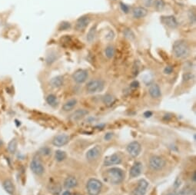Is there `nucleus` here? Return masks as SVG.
<instances>
[{
    "instance_id": "nucleus-14",
    "label": "nucleus",
    "mask_w": 196,
    "mask_h": 195,
    "mask_svg": "<svg viewBox=\"0 0 196 195\" xmlns=\"http://www.w3.org/2000/svg\"><path fill=\"white\" fill-rule=\"evenodd\" d=\"M102 153V148L99 145L93 147L86 153V158L89 160H93L97 159Z\"/></svg>"
},
{
    "instance_id": "nucleus-45",
    "label": "nucleus",
    "mask_w": 196,
    "mask_h": 195,
    "mask_svg": "<svg viewBox=\"0 0 196 195\" xmlns=\"http://www.w3.org/2000/svg\"><path fill=\"white\" fill-rule=\"evenodd\" d=\"M2 145V142H1V141H0V145Z\"/></svg>"
},
{
    "instance_id": "nucleus-10",
    "label": "nucleus",
    "mask_w": 196,
    "mask_h": 195,
    "mask_svg": "<svg viewBox=\"0 0 196 195\" xmlns=\"http://www.w3.org/2000/svg\"><path fill=\"white\" fill-rule=\"evenodd\" d=\"M126 150L129 155H131L133 158H136L140 154L142 147L138 141H132L130 144H128Z\"/></svg>"
},
{
    "instance_id": "nucleus-12",
    "label": "nucleus",
    "mask_w": 196,
    "mask_h": 195,
    "mask_svg": "<svg viewBox=\"0 0 196 195\" xmlns=\"http://www.w3.org/2000/svg\"><path fill=\"white\" fill-rule=\"evenodd\" d=\"M69 141V137L66 134H61L56 135L52 140V144L56 147H63L68 144Z\"/></svg>"
},
{
    "instance_id": "nucleus-41",
    "label": "nucleus",
    "mask_w": 196,
    "mask_h": 195,
    "mask_svg": "<svg viewBox=\"0 0 196 195\" xmlns=\"http://www.w3.org/2000/svg\"><path fill=\"white\" fill-rule=\"evenodd\" d=\"M144 115L146 118H149V117H151L152 115V113L151 112H146L144 114Z\"/></svg>"
},
{
    "instance_id": "nucleus-9",
    "label": "nucleus",
    "mask_w": 196,
    "mask_h": 195,
    "mask_svg": "<svg viewBox=\"0 0 196 195\" xmlns=\"http://www.w3.org/2000/svg\"><path fill=\"white\" fill-rule=\"evenodd\" d=\"M161 22L165 26L174 29L179 26V22L175 16H164L161 17Z\"/></svg>"
},
{
    "instance_id": "nucleus-38",
    "label": "nucleus",
    "mask_w": 196,
    "mask_h": 195,
    "mask_svg": "<svg viewBox=\"0 0 196 195\" xmlns=\"http://www.w3.org/2000/svg\"><path fill=\"white\" fill-rule=\"evenodd\" d=\"M41 152H42V154L43 155L47 156V155H49L51 154V150L49 149V148H42V151H41Z\"/></svg>"
},
{
    "instance_id": "nucleus-2",
    "label": "nucleus",
    "mask_w": 196,
    "mask_h": 195,
    "mask_svg": "<svg viewBox=\"0 0 196 195\" xmlns=\"http://www.w3.org/2000/svg\"><path fill=\"white\" fill-rule=\"evenodd\" d=\"M190 52V48L185 40L175 41L172 46V53L177 58H185Z\"/></svg>"
},
{
    "instance_id": "nucleus-25",
    "label": "nucleus",
    "mask_w": 196,
    "mask_h": 195,
    "mask_svg": "<svg viewBox=\"0 0 196 195\" xmlns=\"http://www.w3.org/2000/svg\"><path fill=\"white\" fill-rule=\"evenodd\" d=\"M176 195H196L195 190L194 188H191V187L186 186L183 188Z\"/></svg>"
},
{
    "instance_id": "nucleus-3",
    "label": "nucleus",
    "mask_w": 196,
    "mask_h": 195,
    "mask_svg": "<svg viewBox=\"0 0 196 195\" xmlns=\"http://www.w3.org/2000/svg\"><path fill=\"white\" fill-rule=\"evenodd\" d=\"M103 188V184L99 180L91 178L87 182L86 190L89 195H99Z\"/></svg>"
},
{
    "instance_id": "nucleus-27",
    "label": "nucleus",
    "mask_w": 196,
    "mask_h": 195,
    "mask_svg": "<svg viewBox=\"0 0 196 195\" xmlns=\"http://www.w3.org/2000/svg\"><path fill=\"white\" fill-rule=\"evenodd\" d=\"M45 100H46V102L48 103V104H49L50 106L55 107V106H56L58 104L57 97H56V96L53 94H49V95L46 97Z\"/></svg>"
},
{
    "instance_id": "nucleus-44",
    "label": "nucleus",
    "mask_w": 196,
    "mask_h": 195,
    "mask_svg": "<svg viewBox=\"0 0 196 195\" xmlns=\"http://www.w3.org/2000/svg\"><path fill=\"white\" fill-rule=\"evenodd\" d=\"M165 195H176V194H175V192H168V193H167Z\"/></svg>"
},
{
    "instance_id": "nucleus-6",
    "label": "nucleus",
    "mask_w": 196,
    "mask_h": 195,
    "mask_svg": "<svg viewBox=\"0 0 196 195\" xmlns=\"http://www.w3.org/2000/svg\"><path fill=\"white\" fill-rule=\"evenodd\" d=\"M89 78V72L85 69H78L73 73L72 79L77 84L85 82Z\"/></svg>"
},
{
    "instance_id": "nucleus-5",
    "label": "nucleus",
    "mask_w": 196,
    "mask_h": 195,
    "mask_svg": "<svg viewBox=\"0 0 196 195\" xmlns=\"http://www.w3.org/2000/svg\"><path fill=\"white\" fill-rule=\"evenodd\" d=\"M165 164V160L159 156H152L149 160V167L153 171H160Z\"/></svg>"
},
{
    "instance_id": "nucleus-17",
    "label": "nucleus",
    "mask_w": 196,
    "mask_h": 195,
    "mask_svg": "<svg viewBox=\"0 0 196 195\" xmlns=\"http://www.w3.org/2000/svg\"><path fill=\"white\" fill-rule=\"evenodd\" d=\"M2 188L5 190V191L7 194H9V195H15L16 193V188L15 185L12 182V181L11 179H5L4 180L2 184Z\"/></svg>"
},
{
    "instance_id": "nucleus-31",
    "label": "nucleus",
    "mask_w": 196,
    "mask_h": 195,
    "mask_svg": "<svg viewBox=\"0 0 196 195\" xmlns=\"http://www.w3.org/2000/svg\"><path fill=\"white\" fill-rule=\"evenodd\" d=\"M123 33L125 38H128L129 40H133V39H135V38H136V35H135L133 32L132 31V29H129V28H127V29L124 30Z\"/></svg>"
},
{
    "instance_id": "nucleus-39",
    "label": "nucleus",
    "mask_w": 196,
    "mask_h": 195,
    "mask_svg": "<svg viewBox=\"0 0 196 195\" xmlns=\"http://www.w3.org/2000/svg\"><path fill=\"white\" fill-rule=\"evenodd\" d=\"M153 2H154V0H145V5L149 7H151L153 5Z\"/></svg>"
},
{
    "instance_id": "nucleus-16",
    "label": "nucleus",
    "mask_w": 196,
    "mask_h": 195,
    "mask_svg": "<svg viewBox=\"0 0 196 195\" xmlns=\"http://www.w3.org/2000/svg\"><path fill=\"white\" fill-rule=\"evenodd\" d=\"M142 164L141 162H135L133 165L132 166L130 169V171H129V175H130L131 178H137L142 174Z\"/></svg>"
},
{
    "instance_id": "nucleus-34",
    "label": "nucleus",
    "mask_w": 196,
    "mask_h": 195,
    "mask_svg": "<svg viewBox=\"0 0 196 195\" xmlns=\"http://www.w3.org/2000/svg\"><path fill=\"white\" fill-rule=\"evenodd\" d=\"M49 190L53 194H58L60 191V188H57V185H50L49 187Z\"/></svg>"
},
{
    "instance_id": "nucleus-43",
    "label": "nucleus",
    "mask_w": 196,
    "mask_h": 195,
    "mask_svg": "<svg viewBox=\"0 0 196 195\" xmlns=\"http://www.w3.org/2000/svg\"><path fill=\"white\" fill-rule=\"evenodd\" d=\"M192 180H193V181H194V182H195V181H196V178H195V171H194V172H193Z\"/></svg>"
},
{
    "instance_id": "nucleus-42",
    "label": "nucleus",
    "mask_w": 196,
    "mask_h": 195,
    "mask_svg": "<svg viewBox=\"0 0 196 195\" xmlns=\"http://www.w3.org/2000/svg\"><path fill=\"white\" fill-rule=\"evenodd\" d=\"M63 195H72V194L71 192H69V190H66V191L63 192Z\"/></svg>"
},
{
    "instance_id": "nucleus-32",
    "label": "nucleus",
    "mask_w": 196,
    "mask_h": 195,
    "mask_svg": "<svg viewBox=\"0 0 196 195\" xmlns=\"http://www.w3.org/2000/svg\"><path fill=\"white\" fill-rule=\"evenodd\" d=\"M72 27V24L69 22H63L59 25V31H66V30L70 29Z\"/></svg>"
},
{
    "instance_id": "nucleus-18",
    "label": "nucleus",
    "mask_w": 196,
    "mask_h": 195,
    "mask_svg": "<svg viewBox=\"0 0 196 195\" xmlns=\"http://www.w3.org/2000/svg\"><path fill=\"white\" fill-rule=\"evenodd\" d=\"M149 95L155 99H158L161 96V88L157 84H153L150 86L149 89Z\"/></svg>"
},
{
    "instance_id": "nucleus-29",
    "label": "nucleus",
    "mask_w": 196,
    "mask_h": 195,
    "mask_svg": "<svg viewBox=\"0 0 196 195\" xmlns=\"http://www.w3.org/2000/svg\"><path fill=\"white\" fill-rule=\"evenodd\" d=\"M153 5L157 11H161L165 9V2L164 0H154Z\"/></svg>"
},
{
    "instance_id": "nucleus-28",
    "label": "nucleus",
    "mask_w": 196,
    "mask_h": 195,
    "mask_svg": "<svg viewBox=\"0 0 196 195\" xmlns=\"http://www.w3.org/2000/svg\"><path fill=\"white\" fill-rule=\"evenodd\" d=\"M105 55L109 59H111L115 56V48L112 45H108L105 49Z\"/></svg>"
},
{
    "instance_id": "nucleus-4",
    "label": "nucleus",
    "mask_w": 196,
    "mask_h": 195,
    "mask_svg": "<svg viewBox=\"0 0 196 195\" xmlns=\"http://www.w3.org/2000/svg\"><path fill=\"white\" fill-rule=\"evenodd\" d=\"M105 83L103 80L100 79H94L88 82L86 85V92L89 94H96L101 92L104 89Z\"/></svg>"
},
{
    "instance_id": "nucleus-22",
    "label": "nucleus",
    "mask_w": 196,
    "mask_h": 195,
    "mask_svg": "<svg viewBox=\"0 0 196 195\" xmlns=\"http://www.w3.org/2000/svg\"><path fill=\"white\" fill-rule=\"evenodd\" d=\"M97 23L94 24V26H92L91 27V28L89 30L88 33H87L86 40L88 41L89 43L93 42V41L95 40V38H96V33H97Z\"/></svg>"
},
{
    "instance_id": "nucleus-11",
    "label": "nucleus",
    "mask_w": 196,
    "mask_h": 195,
    "mask_svg": "<svg viewBox=\"0 0 196 195\" xmlns=\"http://www.w3.org/2000/svg\"><path fill=\"white\" fill-rule=\"evenodd\" d=\"M149 187V182L145 179L139 180L138 185L133 190V195H145Z\"/></svg>"
},
{
    "instance_id": "nucleus-7",
    "label": "nucleus",
    "mask_w": 196,
    "mask_h": 195,
    "mask_svg": "<svg viewBox=\"0 0 196 195\" xmlns=\"http://www.w3.org/2000/svg\"><path fill=\"white\" fill-rule=\"evenodd\" d=\"M30 169L33 173L36 175H42L45 172V167L38 158H34L30 163Z\"/></svg>"
},
{
    "instance_id": "nucleus-40",
    "label": "nucleus",
    "mask_w": 196,
    "mask_h": 195,
    "mask_svg": "<svg viewBox=\"0 0 196 195\" xmlns=\"http://www.w3.org/2000/svg\"><path fill=\"white\" fill-rule=\"evenodd\" d=\"M112 133H107V134H106V136H105V139H106V141H109V140L112 138Z\"/></svg>"
},
{
    "instance_id": "nucleus-15",
    "label": "nucleus",
    "mask_w": 196,
    "mask_h": 195,
    "mask_svg": "<svg viewBox=\"0 0 196 195\" xmlns=\"http://www.w3.org/2000/svg\"><path fill=\"white\" fill-rule=\"evenodd\" d=\"M148 13H149L148 9L143 6H138V7H135L132 9V16L134 19H142L147 16Z\"/></svg>"
},
{
    "instance_id": "nucleus-1",
    "label": "nucleus",
    "mask_w": 196,
    "mask_h": 195,
    "mask_svg": "<svg viewBox=\"0 0 196 195\" xmlns=\"http://www.w3.org/2000/svg\"><path fill=\"white\" fill-rule=\"evenodd\" d=\"M105 180L112 184H118L123 181L125 174L121 169L118 167H112L106 171Z\"/></svg>"
},
{
    "instance_id": "nucleus-37",
    "label": "nucleus",
    "mask_w": 196,
    "mask_h": 195,
    "mask_svg": "<svg viewBox=\"0 0 196 195\" xmlns=\"http://www.w3.org/2000/svg\"><path fill=\"white\" fill-rule=\"evenodd\" d=\"M172 71H173V68H172V66H170V65L166 66L163 70V72L165 75H170V74L172 73Z\"/></svg>"
},
{
    "instance_id": "nucleus-23",
    "label": "nucleus",
    "mask_w": 196,
    "mask_h": 195,
    "mask_svg": "<svg viewBox=\"0 0 196 195\" xmlns=\"http://www.w3.org/2000/svg\"><path fill=\"white\" fill-rule=\"evenodd\" d=\"M77 105V100L75 98H72V99L69 100V101H66L64 105H63L62 108H63V111L65 112H69V111H72L73 108H75Z\"/></svg>"
},
{
    "instance_id": "nucleus-36",
    "label": "nucleus",
    "mask_w": 196,
    "mask_h": 195,
    "mask_svg": "<svg viewBox=\"0 0 196 195\" xmlns=\"http://www.w3.org/2000/svg\"><path fill=\"white\" fill-rule=\"evenodd\" d=\"M188 18L190 19V22L191 23H193L194 24L195 22V13L193 11H190L188 12Z\"/></svg>"
},
{
    "instance_id": "nucleus-26",
    "label": "nucleus",
    "mask_w": 196,
    "mask_h": 195,
    "mask_svg": "<svg viewBox=\"0 0 196 195\" xmlns=\"http://www.w3.org/2000/svg\"><path fill=\"white\" fill-rule=\"evenodd\" d=\"M103 103H104L105 105L108 107H110L113 105L115 101V98L113 95L110 94H105L104 97L103 98Z\"/></svg>"
},
{
    "instance_id": "nucleus-35",
    "label": "nucleus",
    "mask_w": 196,
    "mask_h": 195,
    "mask_svg": "<svg viewBox=\"0 0 196 195\" xmlns=\"http://www.w3.org/2000/svg\"><path fill=\"white\" fill-rule=\"evenodd\" d=\"M193 78H194V75L192 73H190V72H187V73L183 75V80L184 81L191 80Z\"/></svg>"
},
{
    "instance_id": "nucleus-13",
    "label": "nucleus",
    "mask_w": 196,
    "mask_h": 195,
    "mask_svg": "<svg viewBox=\"0 0 196 195\" xmlns=\"http://www.w3.org/2000/svg\"><path fill=\"white\" fill-rule=\"evenodd\" d=\"M121 162V157L118 154H113L105 158L104 165L111 166L115 164H119Z\"/></svg>"
},
{
    "instance_id": "nucleus-19",
    "label": "nucleus",
    "mask_w": 196,
    "mask_h": 195,
    "mask_svg": "<svg viewBox=\"0 0 196 195\" xmlns=\"http://www.w3.org/2000/svg\"><path fill=\"white\" fill-rule=\"evenodd\" d=\"M89 114V112L85 109H78L75 112H73L70 116V120L72 122H76V121L82 119V118Z\"/></svg>"
},
{
    "instance_id": "nucleus-33",
    "label": "nucleus",
    "mask_w": 196,
    "mask_h": 195,
    "mask_svg": "<svg viewBox=\"0 0 196 195\" xmlns=\"http://www.w3.org/2000/svg\"><path fill=\"white\" fill-rule=\"evenodd\" d=\"M120 7H121V11H122L124 13H125V14L128 13V12H129V10H130L129 6H128V5H126V4L123 3V2H120Z\"/></svg>"
},
{
    "instance_id": "nucleus-24",
    "label": "nucleus",
    "mask_w": 196,
    "mask_h": 195,
    "mask_svg": "<svg viewBox=\"0 0 196 195\" xmlns=\"http://www.w3.org/2000/svg\"><path fill=\"white\" fill-rule=\"evenodd\" d=\"M17 147H18V141L16 138H13V139L11 140L10 141L8 144L7 146V150L8 152L10 154H13L16 153V150H17Z\"/></svg>"
},
{
    "instance_id": "nucleus-30",
    "label": "nucleus",
    "mask_w": 196,
    "mask_h": 195,
    "mask_svg": "<svg viewBox=\"0 0 196 195\" xmlns=\"http://www.w3.org/2000/svg\"><path fill=\"white\" fill-rule=\"evenodd\" d=\"M55 158L59 162L63 161V160H64L66 158V153L65 152H63V151H56V154H55Z\"/></svg>"
},
{
    "instance_id": "nucleus-20",
    "label": "nucleus",
    "mask_w": 196,
    "mask_h": 195,
    "mask_svg": "<svg viewBox=\"0 0 196 195\" xmlns=\"http://www.w3.org/2000/svg\"><path fill=\"white\" fill-rule=\"evenodd\" d=\"M64 85V78L62 75L54 77L50 80V86L54 88H59Z\"/></svg>"
},
{
    "instance_id": "nucleus-8",
    "label": "nucleus",
    "mask_w": 196,
    "mask_h": 195,
    "mask_svg": "<svg viewBox=\"0 0 196 195\" xmlns=\"http://www.w3.org/2000/svg\"><path fill=\"white\" fill-rule=\"evenodd\" d=\"M91 22V19L89 16H82L81 17L78 18L75 22V30L78 32L83 31L87 26H89V24Z\"/></svg>"
},
{
    "instance_id": "nucleus-21",
    "label": "nucleus",
    "mask_w": 196,
    "mask_h": 195,
    "mask_svg": "<svg viewBox=\"0 0 196 195\" xmlns=\"http://www.w3.org/2000/svg\"><path fill=\"white\" fill-rule=\"evenodd\" d=\"M78 184V181L77 179L73 176H69L68 178H66V179L64 181V188L66 189H71V188H74Z\"/></svg>"
}]
</instances>
